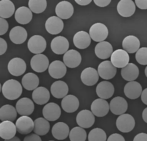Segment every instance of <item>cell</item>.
Here are the masks:
<instances>
[{"label": "cell", "mask_w": 147, "mask_h": 141, "mask_svg": "<svg viewBox=\"0 0 147 141\" xmlns=\"http://www.w3.org/2000/svg\"><path fill=\"white\" fill-rule=\"evenodd\" d=\"M3 96L9 100H15L19 98L23 92L22 86L19 82L9 79L4 82L2 87Z\"/></svg>", "instance_id": "obj_1"}, {"label": "cell", "mask_w": 147, "mask_h": 141, "mask_svg": "<svg viewBox=\"0 0 147 141\" xmlns=\"http://www.w3.org/2000/svg\"><path fill=\"white\" fill-rule=\"evenodd\" d=\"M91 39L95 42H103L109 35L107 27L101 23H96L91 26L90 29Z\"/></svg>", "instance_id": "obj_2"}, {"label": "cell", "mask_w": 147, "mask_h": 141, "mask_svg": "<svg viewBox=\"0 0 147 141\" xmlns=\"http://www.w3.org/2000/svg\"><path fill=\"white\" fill-rule=\"evenodd\" d=\"M136 121L132 115L124 113L119 115L116 121V125L119 131L123 133H129L134 128Z\"/></svg>", "instance_id": "obj_3"}, {"label": "cell", "mask_w": 147, "mask_h": 141, "mask_svg": "<svg viewBox=\"0 0 147 141\" xmlns=\"http://www.w3.org/2000/svg\"><path fill=\"white\" fill-rule=\"evenodd\" d=\"M47 43L44 37L40 35H34L28 42L29 51L36 55L41 54L46 49Z\"/></svg>", "instance_id": "obj_4"}, {"label": "cell", "mask_w": 147, "mask_h": 141, "mask_svg": "<svg viewBox=\"0 0 147 141\" xmlns=\"http://www.w3.org/2000/svg\"><path fill=\"white\" fill-rule=\"evenodd\" d=\"M30 65L32 69L37 72H43L47 70L49 66V60L45 55L38 54L32 57Z\"/></svg>", "instance_id": "obj_5"}, {"label": "cell", "mask_w": 147, "mask_h": 141, "mask_svg": "<svg viewBox=\"0 0 147 141\" xmlns=\"http://www.w3.org/2000/svg\"><path fill=\"white\" fill-rule=\"evenodd\" d=\"M7 69L11 75L13 76H20L25 73L26 69L25 61L20 58H13L9 61Z\"/></svg>", "instance_id": "obj_6"}, {"label": "cell", "mask_w": 147, "mask_h": 141, "mask_svg": "<svg viewBox=\"0 0 147 141\" xmlns=\"http://www.w3.org/2000/svg\"><path fill=\"white\" fill-rule=\"evenodd\" d=\"M117 67H115L110 61L101 62L98 68V72L101 78L105 80H110L115 76Z\"/></svg>", "instance_id": "obj_7"}, {"label": "cell", "mask_w": 147, "mask_h": 141, "mask_svg": "<svg viewBox=\"0 0 147 141\" xmlns=\"http://www.w3.org/2000/svg\"><path fill=\"white\" fill-rule=\"evenodd\" d=\"M42 114L44 119L48 121H56L61 114L60 107L55 103H48L43 108Z\"/></svg>", "instance_id": "obj_8"}, {"label": "cell", "mask_w": 147, "mask_h": 141, "mask_svg": "<svg viewBox=\"0 0 147 141\" xmlns=\"http://www.w3.org/2000/svg\"><path fill=\"white\" fill-rule=\"evenodd\" d=\"M76 121L82 128H89L93 126L95 121V117L90 111L82 110L78 113L76 117Z\"/></svg>", "instance_id": "obj_9"}, {"label": "cell", "mask_w": 147, "mask_h": 141, "mask_svg": "<svg viewBox=\"0 0 147 141\" xmlns=\"http://www.w3.org/2000/svg\"><path fill=\"white\" fill-rule=\"evenodd\" d=\"M91 110L93 115L98 117L106 115L109 112L110 107L108 102L103 99H96L92 103Z\"/></svg>", "instance_id": "obj_10"}, {"label": "cell", "mask_w": 147, "mask_h": 141, "mask_svg": "<svg viewBox=\"0 0 147 141\" xmlns=\"http://www.w3.org/2000/svg\"><path fill=\"white\" fill-rule=\"evenodd\" d=\"M110 61L115 67L123 68L129 63V56L124 50L118 49L112 54Z\"/></svg>", "instance_id": "obj_11"}, {"label": "cell", "mask_w": 147, "mask_h": 141, "mask_svg": "<svg viewBox=\"0 0 147 141\" xmlns=\"http://www.w3.org/2000/svg\"><path fill=\"white\" fill-rule=\"evenodd\" d=\"M45 29L50 34L55 35L60 33L64 28V23L57 16L49 17L45 22Z\"/></svg>", "instance_id": "obj_12"}, {"label": "cell", "mask_w": 147, "mask_h": 141, "mask_svg": "<svg viewBox=\"0 0 147 141\" xmlns=\"http://www.w3.org/2000/svg\"><path fill=\"white\" fill-rule=\"evenodd\" d=\"M110 110L113 114L121 115L125 113L128 107L126 100L121 96H117L113 98L109 104Z\"/></svg>", "instance_id": "obj_13"}, {"label": "cell", "mask_w": 147, "mask_h": 141, "mask_svg": "<svg viewBox=\"0 0 147 141\" xmlns=\"http://www.w3.org/2000/svg\"><path fill=\"white\" fill-rule=\"evenodd\" d=\"M16 110L22 116H29L34 110V105L32 100L28 98H23L16 103Z\"/></svg>", "instance_id": "obj_14"}, {"label": "cell", "mask_w": 147, "mask_h": 141, "mask_svg": "<svg viewBox=\"0 0 147 141\" xmlns=\"http://www.w3.org/2000/svg\"><path fill=\"white\" fill-rule=\"evenodd\" d=\"M16 128L21 134H28L34 129V121L28 116H22L16 121Z\"/></svg>", "instance_id": "obj_15"}, {"label": "cell", "mask_w": 147, "mask_h": 141, "mask_svg": "<svg viewBox=\"0 0 147 141\" xmlns=\"http://www.w3.org/2000/svg\"><path fill=\"white\" fill-rule=\"evenodd\" d=\"M52 51L57 55H63L68 51L69 43L64 36H57L53 39L51 42Z\"/></svg>", "instance_id": "obj_16"}, {"label": "cell", "mask_w": 147, "mask_h": 141, "mask_svg": "<svg viewBox=\"0 0 147 141\" xmlns=\"http://www.w3.org/2000/svg\"><path fill=\"white\" fill-rule=\"evenodd\" d=\"M55 13L57 17L61 19H68L73 15L74 7L70 2L62 1L55 7Z\"/></svg>", "instance_id": "obj_17"}, {"label": "cell", "mask_w": 147, "mask_h": 141, "mask_svg": "<svg viewBox=\"0 0 147 141\" xmlns=\"http://www.w3.org/2000/svg\"><path fill=\"white\" fill-rule=\"evenodd\" d=\"M63 62L66 66L70 68H75L79 66L82 62L80 53L76 50H69L64 53Z\"/></svg>", "instance_id": "obj_18"}, {"label": "cell", "mask_w": 147, "mask_h": 141, "mask_svg": "<svg viewBox=\"0 0 147 141\" xmlns=\"http://www.w3.org/2000/svg\"><path fill=\"white\" fill-rule=\"evenodd\" d=\"M98 71L93 67H86L83 70L80 75V79L83 84L87 86H93L99 80Z\"/></svg>", "instance_id": "obj_19"}, {"label": "cell", "mask_w": 147, "mask_h": 141, "mask_svg": "<svg viewBox=\"0 0 147 141\" xmlns=\"http://www.w3.org/2000/svg\"><path fill=\"white\" fill-rule=\"evenodd\" d=\"M66 66L59 60H56L50 63L49 66V73L54 79H61L66 75Z\"/></svg>", "instance_id": "obj_20"}, {"label": "cell", "mask_w": 147, "mask_h": 141, "mask_svg": "<svg viewBox=\"0 0 147 141\" xmlns=\"http://www.w3.org/2000/svg\"><path fill=\"white\" fill-rule=\"evenodd\" d=\"M117 11L123 17H129L136 11L135 3L131 0H121L118 3Z\"/></svg>", "instance_id": "obj_21"}, {"label": "cell", "mask_w": 147, "mask_h": 141, "mask_svg": "<svg viewBox=\"0 0 147 141\" xmlns=\"http://www.w3.org/2000/svg\"><path fill=\"white\" fill-rule=\"evenodd\" d=\"M114 92V86L109 81L100 82L96 87V93L100 99H109L113 96Z\"/></svg>", "instance_id": "obj_22"}, {"label": "cell", "mask_w": 147, "mask_h": 141, "mask_svg": "<svg viewBox=\"0 0 147 141\" xmlns=\"http://www.w3.org/2000/svg\"><path fill=\"white\" fill-rule=\"evenodd\" d=\"M124 93L129 99H137L141 96L142 93V86L136 81L129 82L124 87Z\"/></svg>", "instance_id": "obj_23"}, {"label": "cell", "mask_w": 147, "mask_h": 141, "mask_svg": "<svg viewBox=\"0 0 147 141\" xmlns=\"http://www.w3.org/2000/svg\"><path fill=\"white\" fill-rule=\"evenodd\" d=\"M28 37L26 30L24 27L17 26L11 29L9 33V38L11 41L16 44L24 43Z\"/></svg>", "instance_id": "obj_24"}, {"label": "cell", "mask_w": 147, "mask_h": 141, "mask_svg": "<svg viewBox=\"0 0 147 141\" xmlns=\"http://www.w3.org/2000/svg\"><path fill=\"white\" fill-rule=\"evenodd\" d=\"M17 132L16 126L10 121H2L0 123V137L9 140L15 137Z\"/></svg>", "instance_id": "obj_25"}, {"label": "cell", "mask_w": 147, "mask_h": 141, "mask_svg": "<svg viewBox=\"0 0 147 141\" xmlns=\"http://www.w3.org/2000/svg\"><path fill=\"white\" fill-rule=\"evenodd\" d=\"M94 52L96 55L99 58L105 60L111 57L113 53V47L109 42H100L96 45Z\"/></svg>", "instance_id": "obj_26"}, {"label": "cell", "mask_w": 147, "mask_h": 141, "mask_svg": "<svg viewBox=\"0 0 147 141\" xmlns=\"http://www.w3.org/2000/svg\"><path fill=\"white\" fill-rule=\"evenodd\" d=\"M50 92L55 98L61 99L67 96L69 92V87L67 84L64 81L58 80L52 84Z\"/></svg>", "instance_id": "obj_27"}, {"label": "cell", "mask_w": 147, "mask_h": 141, "mask_svg": "<svg viewBox=\"0 0 147 141\" xmlns=\"http://www.w3.org/2000/svg\"><path fill=\"white\" fill-rule=\"evenodd\" d=\"M91 37L90 34L84 31L77 32L73 38V43L75 46L79 49H85L91 44Z\"/></svg>", "instance_id": "obj_28"}, {"label": "cell", "mask_w": 147, "mask_h": 141, "mask_svg": "<svg viewBox=\"0 0 147 141\" xmlns=\"http://www.w3.org/2000/svg\"><path fill=\"white\" fill-rule=\"evenodd\" d=\"M140 43L139 39L136 36L133 35L127 36L124 39L122 43V46L127 53H134L137 52L140 49Z\"/></svg>", "instance_id": "obj_29"}, {"label": "cell", "mask_w": 147, "mask_h": 141, "mask_svg": "<svg viewBox=\"0 0 147 141\" xmlns=\"http://www.w3.org/2000/svg\"><path fill=\"white\" fill-rule=\"evenodd\" d=\"M50 98V94L49 91L44 87H38L33 91L32 94V98L34 102L38 105H44L47 104Z\"/></svg>", "instance_id": "obj_30"}, {"label": "cell", "mask_w": 147, "mask_h": 141, "mask_svg": "<svg viewBox=\"0 0 147 141\" xmlns=\"http://www.w3.org/2000/svg\"><path fill=\"white\" fill-rule=\"evenodd\" d=\"M61 107L67 113H73L79 107V101L74 95H67L61 101Z\"/></svg>", "instance_id": "obj_31"}, {"label": "cell", "mask_w": 147, "mask_h": 141, "mask_svg": "<svg viewBox=\"0 0 147 141\" xmlns=\"http://www.w3.org/2000/svg\"><path fill=\"white\" fill-rule=\"evenodd\" d=\"M69 128L64 122H58L55 124L52 130L53 137L58 140H64L69 135Z\"/></svg>", "instance_id": "obj_32"}, {"label": "cell", "mask_w": 147, "mask_h": 141, "mask_svg": "<svg viewBox=\"0 0 147 141\" xmlns=\"http://www.w3.org/2000/svg\"><path fill=\"white\" fill-rule=\"evenodd\" d=\"M33 18V13L28 7L25 6L20 7L15 12V19L22 25L29 24Z\"/></svg>", "instance_id": "obj_33"}, {"label": "cell", "mask_w": 147, "mask_h": 141, "mask_svg": "<svg viewBox=\"0 0 147 141\" xmlns=\"http://www.w3.org/2000/svg\"><path fill=\"white\" fill-rule=\"evenodd\" d=\"M121 74L125 80L132 82L139 77V69L134 63H128L125 67L122 68Z\"/></svg>", "instance_id": "obj_34"}, {"label": "cell", "mask_w": 147, "mask_h": 141, "mask_svg": "<svg viewBox=\"0 0 147 141\" xmlns=\"http://www.w3.org/2000/svg\"><path fill=\"white\" fill-rule=\"evenodd\" d=\"M22 84L23 87L26 90H34L38 88L39 84V77L34 73L28 72L23 77L22 79Z\"/></svg>", "instance_id": "obj_35"}, {"label": "cell", "mask_w": 147, "mask_h": 141, "mask_svg": "<svg viewBox=\"0 0 147 141\" xmlns=\"http://www.w3.org/2000/svg\"><path fill=\"white\" fill-rule=\"evenodd\" d=\"M17 115L16 109L9 104H6L0 108V120L2 121H15Z\"/></svg>", "instance_id": "obj_36"}, {"label": "cell", "mask_w": 147, "mask_h": 141, "mask_svg": "<svg viewBox=\"0 0 147 141\" xmlns=\"http://www.w3.org/2000/svg\"><path fill=\"white\" fill-rule=\"evenodd\" d=\"M50 125L48 120L44 118L40 117L34 121V133L38 136H44L47 134L50 130Z\"/></svg>", "instance_id": "obj_37"}, {"label": "cell", "mask_w": 147, "mask_h": 141, "mask_svg": "<svg viewBox=\"0 0 147 141\" xmlns=\"http://www.w3.org/2000/svg\"><path fill=\"white\" fill-rule=\"evenodd\" d=\"M15 12V6L9 0L0 1V17L7 19L11 17Z\"/></svg>", "instance_id": "obj_38"}, {"label": "cell", "mask_w": 147, "mask_h": 141, "mask_svg": "<svg viewBox=\"0 0 147 141\" xmlns=\"http://www.w3.org/2000/svg\"><path fill=\"white\" fill-rule=\"evenodd\" d=\"M47 3L45 0H30L28 2L29 9L35 13L43 12L47 8Z\"/></svg>", "instance_id": "obj_39"}, {"label": "cell", "mask_w": 147, "mask_h": 141, "mask_svg": "<svg viewBox=\"0 0 147 141\" xmlns=\"http://www.w3.org/2000/svg\"><path fill=\"white\" fill-rule=\"evenodd\" d=\"M87 134L86 131L80 126H76L72 128L69 133L71 141H85Z\"/></svg>", "instance_id": "obj_40"}, {"label": "cell", "mask_w": 147, "mask_h": 141, "mask_svg": "<svg viewBox=\"0 0 147 141\" xmlns=\"http://www.w3.org/2000/svg\"><path fill=\"white\" fill-rule=\"evenodd\" d=\"M88 138V141H106L107 135L103 130L96 128L90 132Z\"/></svg>", "instance_id": "obj_41"}, {"label": "cell", "mask_w": 147, "mask_h": 141, "mask_svg": "<svg viewBox=\"0 0 147 141\" xmlns=\"http://www.w3.org/2000/svg\"><path fill=\"white\" fill-rule=\"evenodd\" d=\"M137 61L141 65H147V47H142L136 53Z\"/></svg>", "instance_id": "obj_42"}, {"label": "cell", "mask_w": 147, "mask_h": 141, "mask_svg": "<svg viewBox=\"0 0 147 141\" xmlns=\"http://www.w3.org/2000/svg\"><path fill=\"white\" fill-rule=\"evenodd\" d=\"M9 29V24L7 21L0 17V36L4 35Z\"/></svg>", "instance_id": "obj_43"}, {"label": "cell", "mask_w": 147, "mask_h": 141, "mask_svg": "<svg viewBox=\"0 0 147 141\" xmlns=\"http://www.w3.org/2000/svg\"><path fill=\"white\" fill-rule=\"evenodd\" d=\"M107 141H125V139L121 134L115 133L109 136Z\"/></svg>", "instance_id": "obj_44"}, {"label": "cell", "mask_w": 147, "mask_h": 141, "mask_svg": "<svg viewBox=\"0 0 147 141\" xmlns=\"http://www.w3.org/2000/svg\"><path fill=\"white\" fill-rule=\"evenodd\" d=\"M7 49V44L5 40L0 38V55L5 53Z\"/></svg>", "instance_id": "obj_45"}, {"label": "cell", "mask_w": 147, "mask_h": 141, "mask_svg": "<svg viewBox=\"0 0 147 141\" xmlns=\"http://www.w3.org/2000/svg\"><path fill=\"white\" fill-rule=\"evenodd\" d=\"M24 141H42L40 136L36 134H31L27 135L24 138Z\"/></svg>", "instance_id": "obj_46"}, {"label": "cell", "mask_w": 147, "mask_h": 141, "mask_svg": "<svg viewBox=\"0 0 147 141\" xmlns=\"http://www.w3.org/2000/svg\"><path fill=\"white\" fill-rule=\"evenodd\" d=\"M135 4L141 9H147V0H136Z\"/></svg>", "instance_id": "obj_47"}, {"label": "cell", "mask_w": 147, "mask_h": 141, "mask_svg": "<svg viewBox=\"0 0 147 141\" xmlns=\"http://www.w3.org/2000/svg\"><path fill=\"white\" fill-rule=\"evenodd\" d=\"M94 3L99 7H106L111 3L110 0H94Z\"/></svg>", "instance_id": "obj_48"}, {"label": "cell", "mask_w": 147, "mask_h": 141, "mask_svg": "<svg viewBox=\"0 0 147 141\" xmlns=\"http://www.w3.org/2000/svg\"><path fill=\"white\" fill-rule=\"evenodd\" d=\"M133 141H147V134L141 133L137 134Z\"/></svg>", "instance_id": "obj_49"}, {"label": "cell", "mask_w": 147, "mask_h": 141, "mask_svg": "<svg viewBox=\"0 0 147 141\" xmlns=\"http://www.w3.org/2000/svg\"><path fill=\"white\" fill-rule=\"evenodd\" d=\"M141 99L142 102L147 105V88L142 91L141 94Z\"/></svg>", "instance_id": "obj_50"}, {"label": "cell", "mask_w": 147, "mask_h": 141, "mask_svg": "<svg viewBox=\"0 0 147 141\" xmlns=\"http://www.w3.org/2000/svg\"><path fill=\"white\" fill-rule=\"evenodd\" d=\"M76 2L80 6H86L91 3V0H76Z\"/></svg>", "instance_id": "obj_51"}, {"label": "cell", "mask_w": 147, "mask_h": 141, "mask_svg": "<svg viewBox=\"0 0 147 141\" xmlns=\"http://www.w3.org/2000/svg\"><path fill=\"white\" fill-rule=\"evenodd\" d=\"M142 118H143L144 121L147 123V107L145 108L142 112Z\"/></svg>", "instance_id": "obj_52"}, {"label": "cell", "mask_w": 147, "mask_h": 141, "mask_svg": "<svg viewBox=\"0 0 147 141\" xmlns=\"http://www.w3.org/2000/svg\"><path fill=\"white\" fill-rule=\"evenodd\" d=\"M4 141H21L20 139H19V138H18L17 136H15V137H13V138L11 139H9V140H5Z\"/></svg>", "instance_id": "obj_53"}, {"label": "cell", "mask_w": 147, "mask_h": 141, "mask_svg": "<svg viewBox=\"0 0 147 141\" xmlns=\"http://www.w3.org/2000/svg\"><path fill=\"white\" fill-rule=\"evenodd\" d=\"M145 74L146 77H147V66H146V67H145Z\"/></svg>", "instance_id": "obj_54"}, {"label": "cell", "mask_w": 147, "mask_h": 141, "mask_svg": "<svg viewBox=\"0 0 147 141\" xmlns=\"http://www.w3.org/2000/svg\"><path fill=\"white\" fill-rule=\"evenodd\" d=\"M1 90H2V86H1V83H0V93H1Z\"/></svg>", "instance_id": "obj_55"}, {"label": "cell", "mask_w": 147, "mask_h": 141, "mask_svg": "<svg viewBox=\"0 0 147 141\" xmlns=\"http://www.w3.org/2000/svg\"><path fill=\"white\" fill-rule=\"evenodd\" d=\"M49 141H55V140H49Z\"/></svg>", "instance_id": "obj_56"}, {"label": "cell", "mask_w": 147, "mask_h": 141, "mask_svg": "<svg viewBox=\"0 0 147 141\" xmlns=\"http://www.w3.org/2000/svg\"></svg>", "instance_id": "obj_57"}]
</instances>
